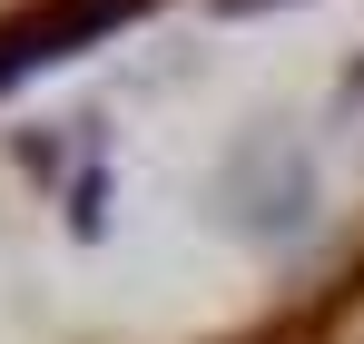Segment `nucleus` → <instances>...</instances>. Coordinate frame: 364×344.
Instances as JSON below:
<instances>
[{"label": "nucleus", "mask_w": 364, "mask_h": 344, "mask_svg": "<svg viewBox=\"0 0 364 344\" xmlns=\"http://www.w3.org/2000/svg\"><path fill=\"white\" fill-rule=\"evenodd\" d=\"M158 0H50V10H30V20H10L0 30V89L10 79H30V69H60V59L99 50V40H119L128 20H148Z\"/></svg>", "instance_id": "2"}, {"label": "nucleus", "mask_w": 364, "mask_h": 344, "mask_svg": "<svg viewBox=\"0 0 364 344\" xmlns=\"http://www.w3.org/2000/svg\"><path fill=\"white\" fill-rule=\"evenodd\" d=\"M266 10H296V0H207V20H266Z\"/></svg>", "instance_id": "3"}, {"label": "nucleus", "mask_w": 364, "mask_h": 344, "mask_svg": "<svg viewBox=\"0 0 364 344\" xmlns=\"http://www.w3.org/2000/svg\"><path fill=\"white\" fill-rule=\"evenodd\" d=\"M217 207H227L246 236L286 246V236L315 227V158H305L296 138H276V128H246L227 177H217Z\"/></svg>", "instance_id": "1"}]
</instances>
